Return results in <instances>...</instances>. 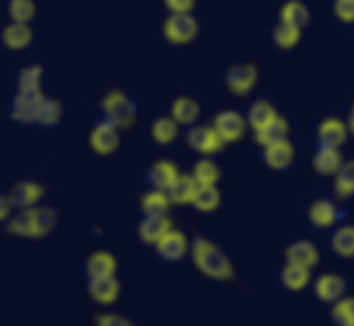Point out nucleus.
<instances>
[{
	"mask_svg": "<svg viewBox=\"0 0 354 326\" xmlns=\"http://www.w3.org/2000/svg\"><path fill=\"white\" fill-rule=\"evenodd\" d=\"M190 258L194 266L204 276L216 282H230L235 276V269L228 256L204 237H196L190 245Z\"/></svg>",
	"mask_w": 354,
	"mask_h": 326,
	"instance_id": "obj_1",
	"label": "nucleus"
},
{
	"mask_svg": "<svg viewBox=\"0 0 354 326\" xmlns=\"http://www.w3.org/2000/svg\"><path fill=\"white\" fill-rule=\"evenodd\" d=\"M104 119L116 124L120 130H127L137 119V106L121 90H111L102 100Z\"/></svg>",
	"mask_w": 354,
	"mask_h": 326,
	"instance_id": "obj_2",
	"label": "nucleus"
},
{
	"mask_svg": "<svg viewBox=\"0 0 354 326\" xmlns=\"http://www.w3.org/2000/svg\"><path fill=\"white\" fill-rule=\"evenodd\" d=\"M197 33H199V24L192 12L169 14L162 24V35L173 45L190 44L196 40Z\"/></svg>",
	"mask_w": 354,
	"mask_h": 326,
	"instance_id": "obj_3",
	"label": "nucleus"
},
{
	"mask_svg": "<svg viewBox=\"0 0 354 326\" xmlns=\"http://www.w3.org/2000/svg\"><path fill=\"white\" fill-rule=\"evenodd\" d=\"M185 140L194 152L201 155H214L227 145V142L220 137L214 126H194L187 131Z\"/></svg>",
	"mask_w": 354,
	"mask_h": 326,
	"instance_id": "obj_4",
	"label": "nucleus"
},
{
	"mask_svg": "<svg viewBox=\"0 0 354 326\" xmlns=\"http://www.w3.org/2000/svg\"><path fill=\"white\" fill-rule=\"evenodd\" d=\"M190 242L180 230H171L154 245V251L159 259L165 262H180L190 254Z\"/></svg>",
	"mask_w": 354,
	"mask_h": 326,
	"instance_id": "obj_5",
	"label": "nucleus"
},
{
	"mask_svg": "<svg viewBox=\"0 0 354 326\" xmlns=\"http://www.w3.org/2000/svg\"><path fill=\"white\" fill-rule=\"evenodd\" d=\"M256 83H258V69L251 62L235 64L225 73V85L234 95H248L252 92Z\"/></svg>",
	"mask_w": 354,
	"mask_h": 326,
	"instance_id": "obj_6",
	"label": "nucleus"
},
{
	"mask_svg": "<svg viewBox=\"0 0 354 326\" xmlns=\"http://www.w3.org/2000/svg\"><path fill=\"white\" fill-rule=\"evenodd\" d=\"M45 95L40 92H17L10 104V121L17 124H35L38 107Z\"/></svg>",
	"mask_w": 354,
	"mask_h": 326,
	"instance_id": "obj_7",
	"label": "nucleus"
},
{
	"mask_svg": "<svg viewBox=\"0 0 354 326\" xmlns=\"http://www.w3.org/2000/svg\"><path fill=\"white\" fill-rule=\"evenodd\" d=\"M213 126L227 144H235V142H239L244 137L249 124L245 116H242L241 113L227 109L221 111V113H218L216 116H214Z\"/></svg>",
	"mask_w": 354,
	"mask_h": 326,
	"instance_id": "obj_8",
	"label": "nucleus"
},
{
	"mask_svg": "<svg viewBox=\"0 0 354 326\" xmlns=\"http://www.w3.org/2000/svg\"><path fill=\"white\" fill-rule=\"evenodd\" d=\"M88 144L95 154L111 155L120 147V128L107 119L99 121L90 131Z\"/></svg>",
	"mask_w": 354,
	"mask_h": 326,
	"instance_id": "obj_9",
	"label": "nucleus"
},
{
	"mask_svg": "<svg viewBox=\"0 0 354 326\" xmlns=\"http://www.w3.org/2000/svg\"><path fill=\"white\" fill-rule=\"evenodd\" d=\"M349 137L348 123L339 117H327L318 124L317 147L341 148Z\"/></svg>",
	"mask_w": 354,
	"mask_h": 326,
	"instance_id": "obj_10",
	"label": "nucleus"
},
{
	"mask_svg": "<svg viewBox=\"0 0 354 326\" xmlns=\"http://www.w3.org/2000/svg\"><path fill=\"white\" fill-rule=\"evenodd\" d=\"M346 289H348L346 280L335 273H324L313 283L315 296L324 304H335L341 300L342 297H346Z\"/></svg>",
	"mask_w": 354,
	"mask_h": 326,
	"instance_id": "obj_11",
	"label": "nucleus"
},
{
	"mask_svg": "<svg viewBox=\"0 0 354 326\" xmlns=\"http://www.w3.org/2000/svg\"><path fill=\"white\" fill-rule=\"evenodd\" d=\"M86 292H88L90 299L99 306H111L120 297L121 285L116 275L102 276V278L86 280Z\"/></svg>",
	"mask_w": 354,
	"mask_h": 326,
	"instance_id": "obj_12",
	"label": "nucleus"
},
{
	"mask_svg": "<svg viewBox=\"0 0 354 326\" xmlns=\"http://www.w3.org/2000/svg\"><path fill=\"white\" fill-rule=\"evenodd\" d=\"M294 157H296V151H294V145L290 144V140H283L279 142V144L263 147L261 152L263 162L272 171H286V169H289L292 166Z\"/></svg>",
	"mask_w": 354,
	"mask_h": 326,
	"instance_id": "obj_13",
	"label": "nucleus"
},
{
	"mask_svg": "<svg viewBox=\"0 0 354 326\" xmlns=\"http://www.w3.org/2000/svg\"><path fill=\"white\" fill-rule=\"evenodd\" d=\"M308 220L317 230H325L342 220V211L328 199H318L308 209Z\"/></svg>",
	"mask_w": 354,
	"mask_h": 326,
	"instance_id": "obj_14",
	"label": "nucleus"
},
{
	"mask_svg": "<svg viewBox=\"0 0 354 326\" xmlns=\"http://www.w3.org/2000/svg\"><path fill=\"white\" fill-rule=\"evenodd\" d=\"M171 228L173 223L168 216H144L137 224V235L145 245L154 247Z\"/></svg>",
	"mask_w": 354,
	"mask_h": 326,
	"instance_id": "obj_15",
	"label": "nucleus"
},
{
	"mask_svg": "<svg viewBox=\"0 0 354 326\" xmlns=\"http://www.w3.org/2000/svg\"><path fill=\"white\" fill-rule=\"evenodd\" d=\"M44 195V186L37 182H19L9 190V197L16 209H33Z\"/></svg>",
	"mask_w": 354,
	"mask_h": 326,
	"instance_id": "obj_16",
	"label": "nucleus"
},
{
	"mask_svg": "<svg viewBox=\"0 0 354 326\" xmlns=\"http://www.w3.org/2000/svg\"><path fill=\"white\" fill-rule=\"evenodd\" d=\"M290 126L289 121L283 116H277L275 119L270 121L268 124H265L263 128H259L258 131H254V140L259 147H268V145L279 144V142L289 140Z\"/></svg>",
	"mask_w": 354,
	"mask_h": 326,
	"instance_id": "obj_17",
	"label": "nucleus"
},
{
	"mask_svg": "<svg viewBox=\"0 0 354 326\" xmlns=\"http://www.w3.org/2000/svg\"><path fill=\"white\" fill-rule=\"evenodd\" d=\"M344 162L346 161L342 157L341 148L330 147H317V152H315L313 159H311L315 171L324 176H334Z\"/></svg>",
	"mask_w": 354,
	"mask_h": 326,
	"instance_id": "obj_18",
	"label": "nucleus"
},
{
	"mask_svg": "<svg viewBox=\"0 0 354 326\" xmlns=\"http://www.w3.org/2000/svg\"><path fill=\"white\" fill-rule=\"evenodd\" d=\"M118 261L111 252L97 251L88 256L85 262V276L86 280L102 278V276L116 275Z\"/></svg>",
	"mask_w": 354,
	"mask_h": 326,
	"instance_id": "obj_19",
	"label": "nucleus"
},
{
	"mask_svg": "<svg viewBox=\"0 0 354 326\" xmlns=\"http://www.w3.org/2000/svg\"><path fill=\"white\" fill-rule=\"evenodd\" d=\"M178 175H180V171H178V168H176L175 162L162 159V161H156L154 164L149 168L147 182H149V185H151V189L162 190V192H166V190L171 186V183L175 182L176 176Z\"/></svg>",
	"mask_w": 354,
	"mask_h": 326,
	"instance_id": "obj_20",
	"label": "nucleus"
},
{
	"mask_svg": "<svg viewBox=\"0 0 354 326\" xmlns=\"http://www.w3.org/2000/svg\"><path fill=\"white\" fill-rule=\"evenodd\" d=\"M286 261L311 269L320 261V254L313 242L297 240L286 249Z\"/></svg>",
	"mask_w": 354,
	"mask_h": 326,
	"instance_id": "obj_21",
	"label": "nucleus"
},
{
	"mask_svg": "<svg viewBox=\"0 0 354 326\" xmlns=\"http://www.w3.org/2000/svg\"><path fill=\"white\" fill-rule=\"evenodd\" d=\"M31 40H33V31H31L28 23H16V21H10V23L3 28L2 41L9 50H24V48L31 44Z\"/></svg>",
	"mask_w": 354,
	"mask_h": 326,
	"instance_id": "obj_22",
	"label": "nucleus"
},
{
	"mask_svg": "<svg viewBox=\"0 0 354 326\" xmlns=\"http://www.w3.org/2000/svg\"><path fill=\"white\" fill-rule=\"evenodd\" d=\"M311 283V269L287 262L280 271V285L289 292H301Z\"/></svg>",
	"mask_w": 354,
	"mask_h": 326,
	"instance_id": "obj_23",
	"label": "nucleus"
},
{
	"mask_svg": "<svg viewBox=\"0 0 354 326\" xmlns=\"http://www.w3.org/2000/svg\"><path fill=\"white\" fill-rule=\"evenodd\" d=\"M196 189L197 182L194 180V176L190 173L189 175L187 173H180L175 182L171 183V186L166 190V193H168L171 204H175V206H187V204H192V197Z\"/></svg>",
	"mask_w": 354,
	"mask_h": 326,
	"instance_id": "obj_24",
	"label": "nucleus"
},
{
	"mask_svg": "<svg viewBox=\"0 0 354 326\" xmlns=\"http://www.w3.org/2000/svg\"><path fill=\"white\" fill-rule=\"evenodd\" d=\"M171 206L168 193L162 190L151 189L140 199V211L144 216H168Z\"/></svg>",
	"mask_w": 354,
	"mask_h": 326,
	"instance_id": "obj_25",
	"label": "nucleus"
},
{
	"mask_svg": "<svg viewBox=\"0 0 354 326\" xmlns=\"http://www.w3.org/2000/svg\"><path fill=\"white\" fill-rule=\"evenodd\" d=\"M199 213H214L221 206V192L216 185H197L192 204Z\"/></svg>",
	"mask_w": 354,
	"mask_h": 326,
	"instance_id": "obj_26",
	"label": "nucleus"
},
{
	"mask_svg": "<svg viewBox=\"0 0 354 326\" xmlns=\"http://www.w3.org/2000/svg\"><path fill=\"white\" fill-rule=\"evenodd\" d=\"M277 116H279V113H277L275 106L268 100H256L248 107V113H245V119H248L249 128L252 131H258L259 128L268 124Z\"/></svg>",
	"mask_w": 354,
	"mask_h": 326,
	"instance_id": "obj_27",
	"label": "nucleus"
},
{
	"mask_svg": "<svg viewBox=\"0 0 354 326\" xmlns=\"http://www.w3.org/2000/svg\"><path fill=\"white\" fill-rule=\"evenodd\" d=\"M330 247L339 258H354V224H342L337 227L330 235Z\"/></svg>",
	"mask_w": 354,
	"mask_h": 326,
	"instance_id": "obj_28",
	"label": "nucleus"
},
{
	"mask_svg": "<svg viewBox=\"0 0 354 326\" xmlns=\"http://www.w3.org/2000/svg\"><path fill=\"white\" fill-rule=\"evenodd\" d=\"M180 123L175 117L169 116L158 117L151 126V137L159 145H171L178 138Z\"/></svg>",
	"mask_w": 354,
	"mask_h": 326,
	"instance_id": "obj_29",
	"label": "nucleus"
},
{
	"mask_svg": "<svg viewBox=\"0 0 354 326\" xmlns=\"http://www.w3.org/2000/svg\"><path fill=\"white\" fill-rule=\"evenodd\" d=\"M169 114L178 121L180 126H190L199 119L201 106L192 97H178L171 104V113Z\"/></svg>",
	"mask_w": 354,
	"mask_h": 326,
	"instance_id": "obj_30",
	"label": "nucleus"
},
{
	"mask_svg": "<svg viewBox=\"0 0 354 326\" xmlns=\"http://www.w3.org/2000/svg\"><path fill=\"white\" fill-rule=\"evenodd\" d=\"M311 19L310 9L304 6V2L301 0H289L282 6L280 9V21L287 24H292V26L301 28L303 30L304 26H308Z\"/></svg>",
	"mask_w": 354,
	"mask_h": 326,
	"instance_id": "obj_31",
	"label": "nucleus"
},
{
	"mask_svg": "<svg viewBox=\"0 0 354 326\" xmlns=\"http://www.w3.org/2000/svg\"><path fill=\"white\" fill-rule=\"evenodd\" d=\"M57 227V213L48 206L33 207V238H44Z\"/></svg>",
	"mask_w": 354,
	"mask_h": 326,
	"instance_id": "obj_32",
	"label": "nucleus"
},
{
	"mask_svg": "<svg viewBox=\"0 0 354 326\" xmlns=\"http://www.w3.org/2000/svg\"><path fill=\"white\" fill-rule=\"evenodd\" d=\"M334 193L341 200H348L354 195V159L346 161L334 175Z\"/></svg>",
	"mask_w": 354,
	"mask_h": 326,
	"instance_id": "obj_33",
	"label": "nucleus"
},
{
	"mask_svg": "<svg viewBox=\"0 0 354 326\" xmlns=\"http://www.w3.org/2000/svg\"><path fill=\"white\" fill-rule=\"evenodd\" d=\"M190 175L194 176L197 185H218V182L221 178V171L218 168V164L214 161H211L207 155L199 159L197 162H194Z\"/></svg>",
	"mask_w": 354,
	"mask_h": 326,
	"instance_id": "obj_34",
	"label": "nucleus"
},
{
	"mask_svg": "<svg viewBox=\"0 0 354 326\" xmlns=\"http://www.w3.org/2000/svg\"><path fill=\"white\" fill-rule=\"evenodd\" d=\"M301 31H303L301 28L279 21V24L272 31V40L282 50H292L301 41Z\"/></svg>",
	"mask_w": 354,
	"mask_h": 326,
	"instance_id": "obj_35",
	"label": "nucleus"
},
{
	"mask_svg": "<svg viewBox=\"0 0 354 326\" xmlns=\"http://www.w3.org/2000/svg\"><path fill=\"white\" fill-rule=\"evenodd\" d=\"M9 233L21 238H33V209H19L7 221Z\"/></svg>",
	"mask_w": 354,
	"mask_h": 326,
	"instance_id": "obj_36",
	"label": "nucleus"
},
{
	"mask_svg": "<svg viewBox=\"0 0 354 326\" xmlns=\"http://www.w3.org/2000/svg\"><path fill=\"white\" fill-rule=\"evenodd\" d=\"M62 117V107L57 100L54 99H47L45 97L41 100L40 107H38V113H37V119H35V124L41 128H52L55 124H59Z\"/></svg>",
	"mask_w": 354,
	"mask_h": 326,
	"instance_id": "obj_37",
	"label": "nucleus"
},
{
	"mask_svg": "<svg viewBox=\"0 0 354 326\" xmlns=\"http://www.w3.org/2000/svg\"><path fill=\"white\" fill-rule=\"evenodd\" d=\"M41 76H44V69L41 66L33 64L26 66L17 75V92H40L41 86Z\"/></svg>",
	"mask_w": 354,
	"mask_h": 326,
	"instance_id": "obj_38",
	"label": "nucleus"
},
{
	"mask_svg": "<svg viewBox=\"0 0 354 326\" xmlns=\"http://www.w3.org/2000/svg\"><path fill=\"white\" fill-rule=\"evenodd\" d=\"M7 12H9L10 21L30 24L37 14V6L33 0H9Z\"/></svg>",
	"mask_w": 354,
	"mask_h": 326,
	"instance_id": "obj_39",
	"label": "nucleus"
},
{
	"mask_svg": "<svg viewBox=\"0 0 354 326\" xmlns=\"http://www.w3.org/2000/svg\"><path fill=\"white\" fill-rule=\"evenodd\" d=\"M332 321L337 326H354V297H342L332 304Z\"/></svg>",
	"mask_w": 354,
	"mask_h": 326,
	"instance_id": "obj_40",
	"label": "nucleus"
},
{
	"mask_svg": "<svg viewBox=\"0 0 354 326\" xmlns=\"http://www.w3.org/2000/svg\"><path fill=\"white\" fill-rule=\"evenodd\" d=\"M334 14L341 23H354V0H335Z\"/></svg>",
	"mask_w": 354,
	"mask_h": 326,
	"instance_id": "obj_41",
	"label": "nucleus"
},
{
	"mask_svg": "<svg viewBox=\"0 0 354 326\" xmlns=\"http://www.w3.org/2000/svg\"><path fill=\"white\" fill-rule=\"evenodd\" d=\"M196 2L197 0H165V6L169 14H187L192 12Z\"/></svg>",
	"mask_w": 354,
	"mask_h": 326,
	"instance_id": "obj_42",
	"label": "nucleus"
},
{
	"mask_svg": "<svg viewBox=\"0 0 354 326\" xmlns=\"http://www.w3.org/2000/svg\"><path fill=\"white\" fill-rule=\"evenodd\" d=\"M95 323L99 326H130V320L121 314H114V313H106V314H99L95 318Z\"/></svg>",
	"mask_w": 354,
	"mask_h": 326,
	"instance_id": "obj_43",
	"label": "nucleus"
},
{
	"mask_svg": "<svg viewBox=\"0 0 354 326\" xmlns=\"http://www.w3.org/2000/svg\"><path fill=\"white\" fill-rule=\"evenodd\" d=\"M14 202L10 200L9 193L7 195H3L2 199H0V221H9L10 218H12V211H14Z\"/></svg>",
	"mask_w": 354,
	"mask_h": 326,
	"instance_id": "obj_44",
	"label": "nucleus"
},
{
	"mask_svg": "<svg viewBox=\"0 0 354 326\" xmlns=\"http://www.w3.org/2000/svg\"><path fill=\"white\" fill-rule=\"evenodd\" d=\"M346 123H348L349 133L354 135V102H353V106L349 107V113H348V117H346Z\"/></svg>",
	"mask_w": 354,
	"mask_h": 326,
	"instance_id": "obj_45",
	"label": "nucleus"
}]
</instances>
